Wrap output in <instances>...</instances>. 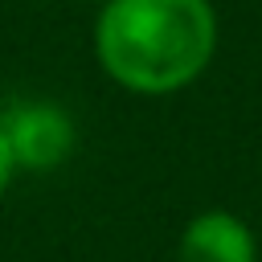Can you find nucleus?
Masks as SVG:
<instances>
[{"mask_svg":"<svg viewBox=\"0 0 262 262\" xmlns=\"http://www.w3.org/2000/svg\"><path fill=\"white\" fill-rule=\"evenodd\" d=\"M12 180H16V160H12V147H8V139H4V131H0V201H4V192L12 188Z\"/></svg>","mask_w":262,"mask_h":262,"instance_id":"20e7f679","label":"nucleus"},{"mask_svg":"<svg viewBox=\"0 0 262 262\" xmlns=\"http://www.w3.org/2000/svg\"><path fill=\"white\" fill-rule=\"evenodd\" d=\"M176 262H258V237L237 213L205 209L180 229Z\"/></svg>","mask_w":262,"mask_h":262,"instance_id":"7ed1b4c3","label":"nucleus"},{"mask_svg":"<svg viewBox=\"0 0 262 262\" xmlns=\"http://www.w3.org/2000/svg\"><path fill=\"white\" fill-rule=\"evenodd\" d=\"M213 0H102L94 16L98 70L143 98L192 86L217 53Z\"/></svg>","mask_w":262,"mask_h":262,"instance_id":"f257e3e1","label":"nucleus"},{"mask_svg":"<svg viewBox=\"0 0 262 262\" xmlns=\"http://www.w3.org/2000/svg\"><path fill=\"white\" fill-rule=\"evenodd\" d=\"M0 131L12 147L16 172H53L78 147V123L61 102L20 98L0 111Z\"/></svg>","mask_w":262,"mask_h":262,"instance_id":"f03ea898","label":"nucleus"}]
</instances>
